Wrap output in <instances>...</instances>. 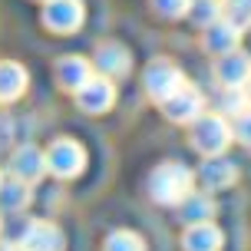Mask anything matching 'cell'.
I'll use <instances>...</instances> for the list:
<instances>
[{
    "mask_svg": "<svg viewBox=\"0 0 251 251\" xmlns=\"http://www.w3.org/2000/svg\"><path fill=\"white\" fill-rule=\"evenodd\" d=\"M192 185H195V176L188 172L182 162H165L159 165L149 178V192L155 201L162 205H176V201L188 199L192 195Z\"/></svg>",
    "mask_w": 251,
    "mask_h": 251,
    "instance_id": "obj_1",
    "label": "cell"
},
{
    "mask_svg": "<svg viewBox=\"0 0 251 251\" xmlns=\"http://www.w3.org/2000/svg\"><path fill=\"white\" fill-rule=\"evenodd\" d=\"M231 142V126L222 116H199L192 126V146L201 155H222Z\"/></svg>",
    "mask_w": 251,
    "mask_h": 251,
    "instance_id": "obj_2",
    "label": "cell"
},
{
    "mask_svg": "<svg viewBox=\"0 0 251 251\" xmlns=\"http://www.w3.org/2000/svg\"><path fill=\"white\" fill-rule=\"evenodd\" d=\"M142 83H146V93H149L155 102H162L165 96H172L182 83H185V76L178 70L172 60H152L146 66V76H142Z\"/></svg>",
    "mask_w": 251,
    "mask_h": 251,
    "instance_id": "obj_3",
    "label": "cell"
},
{
    "mask_svg": "<svg viewBox=\"0 0 251 251\" xmlns=\"http://www.w3.org/2000/svg\"><path fill=\"white\" fill-rule=\"evenodd\" d=\"M83 165H86V152H83V146L73 142V139H56L50 146V152H47V169L60 178L79 176Z\"/></svg>",
    "mask_w": 251,
    "mask_h": 251,
    "instance_id": "obj_4",
    "label": "cell"
},
{
    "mask_svg": "<svg viewBox=\"0 0 251 251\" xmlns=\"http://www.w3.org/2000/svg\"><path fill=\"white\" fill-rule=\"evenodd\" d=\"M83 3L79 0H47V7H43V24L50 26L53 33H73L83 26Z\"/></svg>",
    "mask_w": 251,
    "mask_h": 251,
    "instance_id": "obj_5",
    "label": "cell"
},
{
    "mask_svg": "<svg viewBox=\"0 0 251 251\" xmlns=\"http://www.w3.org/2000/svg\"><path fill=\"white\" fill-rule=\"evenodd\" d=\"M162 113L169 116L172 123H195V119L201 116V93L195 86L182 83L172 96L162 100Z\"/></svg>",
    "mask_w": 251,
    "mask_h": 251,
    "instance_id": "obj_6",
    "label": "cell"
},
{
    "mask_svg": "<svg viewBox=\"0 0 251 251\" xmlns=\"http://www.w3.org/2000/svg\"><path fill=\"white\" fill-rule=\"evenodd\" d=\"M116 100V86L109 76H89L83 86L76 89V102L86 109V113H106Z\"/></svg>",
    "mask_w": 251,
    "mask_h": 251,
    "instance_id": "obj_7",
    "label": "cell"
},
{
    "mask_svg": "<svg viewBox=\"0 0 251 251\" xmlns=\"http://www.w3.org/2000/svg\"><path fill=\"white\" fill-rule=\"evenodd\" d=\"M215 76L225 83L228 89H241V86H248V79H251V56L245 50H228L218 56V66H215Z\"/></svg>",
    "mask_w": 251,
    "mask_h": 251,
    "instance_id": "obj_8",
    "label": "cell"
},
{
    "mask_svg": "<svg viewBox=\"0 0 251 251\" xmlns=\"http://www.w3.org/2000/svg\"><path fill=\"white\" fill-rule=\"evenodd\" d=\"M17 245H24V251H63V231L50 222H26Z\"/></svg>",
    "mask_w": 251,
    "mask_h": 251,
    "instance_id": "obj_9",
    "label": "cell"
},
{
    "mask_svg": "<svg viewBox=\"0 0 251 251\" xmlns=\"http://www.w3.org/2000/svg\"><path fill=\"white\" fill-rule=\"evenodd\" d=\"M10 172H13V178H20L26 185L37 182L47 172V152H40L37 146H20L10 159Z\"/></svg>",
    "mask_w": 251,
    "mask_h": 251,
    "instance_id": "obj_10",
    "label": "cell"
},
{
    "mask_svg": "<svg viewBox=\"0 0 251 251\" xmlns=\"http://www.w3.org/2000/svg\"><path fill=\"white\" fill-rule=\"evenodd\" d=\"M96 66L102 70V76L116 79V76H126V73H129L132 56H129V50H126L123 43H102L100 50H96Z\"/></svg>",
    "mask_w": 251,
    "mask_h": 251,
    "instance_id": "obj_11",
    "label": "cell"
},
{
    "mask_svg": "<svg viewBox=\"0 0 251 251\" xmlns=\"http://www.w3.org/2000/svg\"><path fill=\"white\" fill-rule=\"evenodd\" d=\"M238 37H241V30L235 24H228L225 17H218L212 26H205V50H212V53H228V50H235L238 47Z\"/></svg>",
    "mask_w": 251,
    "mask_h": 251,
    "instance_id": "obj_12",
    "label": "cell"
},
{
    "mask_svg": "<svg viewBox=\"0 0 251 251\" xmlns=\"http://www.w3.org/2000/svg\"><path fill=\"white\" fill-rule=\"evenodd\" d=\"M235 178H238V169H235L231 162H225V159H218V155H208V162L199 169V182L205 188H212V192L215 188L231 185Z\"/></svg>",
    "mask_w": 251,
    "mask_h": 251,
    "instance_id": "obj_13",
    "label": "cell"
},
{
    "mask_svg": "<svg viewBox=\"0 0 251 251\" xmlns=\"http://www.w3.org/2000/svg\"><path fill=\"white\" fill-rule=\"evenodd\" d=\"M89 76H93V66H89V60H83V56H63V60L56 63V79H60L63 89H73L76 93Z\"/></svg>",
    "mask_w": 251,
    "mask_h": 251,
    "instance_id": "obj_14",
    "label": "cell"
},
{
    "mask_svg": "<svg viewBox=\"0 0 251 251\" xmlns=\"http://www.w3.org/2000/svg\"><path fill=\"white\" fill-rule=\"evenodd\" d=\"M182 245H185V251H218L222 248V231L212 222H195V225H188Z\"/></svg>",
    "mask_w": 251,
    "mask_h": 251,
    "instance_id": "obj_15",
    "label": "cell"
},
{
    "mask_svg": "<svg viewBox=\"0 0 251 251\" xmlns=\"http://www.w3.org/2000/svg\"><path fill=\"white\" fill-rule=\"evenodd\" d=\"M24 89H26V70L20 63L0 60V102L17 100Z\"/></svg>",
    "mask_w": 251,
    "mask_h": 251,
    "instance_id": "obj_16",
    "label": "cell"
},
{
    "mask_svg": "<svg viewBox=\"0 0 251 251\" xmlns=\"http://www.w3.org/2000/svg\"><path fill=\"white\" fill-rule=\"evenodd\" d=\"M215 215V205L205 195H188L182 199V218H185L188 225H195V222H208Z\"/></svg>",
    "mask_w": 251,
    "mask_h": 251,
    "instance_id": "obj_17",
    "label": "cell"
},
{
    "mask_svg": "<svg viewBox=\"0 0 251 251\" xmlns=\"http://www.w3.org/2000/svg\"><path fill=\"white\" fill-rule=\"evenodd\" d=\"M188 17L199 26H212L222 17V0H192L188 3Z\"/></svg>",
    "mask_w": 251,
    "mask_h": 251,
    "instance_id": "obj_18",
    "label": "cell"
},
{
    "mask_svg": "<svg viewBox=\"0 0 251 251\" xmlns=\"http://www.w3.org/2000/svg\"><path fill=\"white\" fill-rule=\"evenodd\" d=\"M222 17L238 30L251 26V0H222Z\"/></svg>",
    "mask_w": 251,
    "mask_h": 251,
    "instance_id": "obj_19",
    "label": "cell"
},
{
    "mask_svg": "<svg viewBox=\"0 0 251 251\" xmlns=\"http://www.w3.org/2000/svg\"><path fill=\"white\" fill-rule=\"evenodd\" d=\"M0 199H3V208H24L26 201H30V188H26V182H20V178H13V182H0Z\"/></svg>",
    "mask_w": 251,
    "mask_h": 251,
    "instance_id": "obj_20",
    "label": "cell"
},
{
    "mask_svg": "<svg viewBox=\"0 0 251 251\" xmlns=\"http://www.w3.org/2000/svg\"><path fill=\"white\" fill-rule=\"evenodd\" d=\"M106 251H146V245H142V238L132 235V231H116V235H109V241H106Z\"/></svg>",
    "mask_w": 251,
    "mask_h": 251,
    "instance_id": "obj_21",
    "label": "cell"
},
{
    "mask_svg": "<svg viewBox=\"0 0 251 251\" xmlns=\"http://www.w3.org/2000/svg\"><path fill=\"white\" fill-rule=\"evenodd\" d=\"M188 3H192V0H152V7L162 13V17H172V20H176V17H185Z\"/></svg>",
    "mask_w": 251,
    "mask_h": 251,
    "instance_id": "obj_22",
    "label": "cell"
},
{
    "mask_svg": "<svg viewBox=\"0 0 251 251\" xmlns=\"http://www.w3.org/2000/svg\"><path fill=\"white\" fill-rule=\"evenodd\" d=\"M231 136L238 139V142H245V146H251V109H241L238 113V119L231 126Z\"/></svg>",
    "mask_w": 251,
    "mask_h": 251,
    "instance_id": "obj_23",
    "label": "cell"
},
{
    "mask_svg": "<svg viewBox=\"0 0 251 251\" xmlns=\"http://www.w3.org/2000/svg\"><path fill=\"white\" fill-rule=\"evenodd\" d=\"M0 251H24V245H13L10 241V245H0Z\"/></svg>",
    "mask_w": 251,
    "mask_h": 251,
    "instance_id": "obj_24",
    "label": "cell"
},
{
    "mask_svg": "<svg viewBox=\"0 0 251 251\" xmlns=\"http://www.w3.org/2000/svg\"><path fill=\"white\" fill-rule=\"evenodd\" d=\"M248 96H251V79H248Z\"/></svg>",
    "mask_w": 251,
    "mask_h": 251,
    "instance_id": "obj_25",
    "label": "cell"
},
{
    "mask_svg": "<svg viewBox=\"0 0 251 251\" xmlns=\"http://www.w3.org/2000/svg\"><path fill=\"white\" fill-rule=\"evenodd\" d=\"M43 3H47V0H43Z\"/></svg>",
    "mask_w": 251,
    "mask_h": 251,
    "instance_id": "obj_26",
    "label": "cell"
}]
</instances>
